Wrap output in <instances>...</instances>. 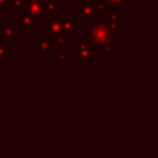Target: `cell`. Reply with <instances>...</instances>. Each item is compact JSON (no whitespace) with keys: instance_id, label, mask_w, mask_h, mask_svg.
I'll use <instances>...</instances> for the list:
<instances>
[{"instance_id":"4","label":"cell","mask_w":158,"mask_h":158,"mask_svg":"<svg viewBox=\"0 0 158 158\" xmlns=\"http://www.w3.org/2000/svg\"><path fill=\"white\" fill-rule=\"evenodd\" d=\"M43 5H44V1L42 0H28V6L26 11H28V14L33 19H40L41 12L43 11Z\"/></svg>"},{"instance_id":"2","label":"cell","mask_w":158,"mask_h":158,"mask_svg":"<svg viewBox=\"0 0 158 158\" xmlns=\"http://www.w3.org/2000/svg\"><path fill=\"white\" fill-rule=\"evenodd\" d=\"M73 56L75 58H79V60L81 62H85V63H90V60L93 58L96 57V52L90 48H83L80 46H74L73 47Z\"/></svg>"},{"instance_id":"24","label":"cell","mask_w":158,"mask_h":158,"mask_svg":"<svg viewBox=\"0 0 158 158\" xmlns=\"http://www.w3.org/2000/svg\"><path fill=\"white\" fill-rule=\"evenodd\" d=\"M11 1H12V0H11Z\"/></svg>"},{"instance_id":"14","label":"cell","mask_w":158,"mask_h":158,"mask_svg":"<svg viewBox=\"0 0 158 158\" xmlns=\"http://www.w3.org/2000/svg\"><path fill=\"white\" fill-rule=\"evenodd\" d=\"M109 6H111V5H110V2H109L107 0H101V1H98L95 9H96V11H99V12H104L105 10H107Z\"/></svg>"},{"instance_id":"23","label":"cell","mask_w":158,"mask_h":158,"mask_svg":"<svg viewBox=\"0 0 158 158\" xmlns=\"http://www.w3.org/2000/svg\"><path fill=\"white\" fill-rule=\"evenodd\" d=\"M7 1H11V0H7Z\"/></svg>"},{"instance_id":"5","label":"cell","mask_w":158,"mask_h":158,"mask_svg":"<svg viewBox=\"0 0 158 158\" xmlns=\"http://www.w3.org/2000/svg\"><path fill=\"white\" fill-rule=\"evenodd\" d=\"M62 22L63 17H57L46 23V35H58L62 32Z\"/></svg>"},{"instance_id":"13","label":"cell","mask_w":158,"mask_h":158,"mask_svg":"<svg viewBox=\"0 0 158 158\" xmlns=\"http://www.w3.org/2000/svg\"><path fill=\"white\" fill-rule=\"evenodd\" d=\"M107 27H109V31H110V33L112 36L120 33V26H118V22L117 21H110L107 23Z\"/></svg>"},{"instance_id":"15","label":"cell","mask_w":158,"mask_h":158,"mask_svg":"<svg viewBox=\"0 0 158 158\" xmlns=\"http://www.w3.org/2000/svg\"><path fill=\"white\" fill-rule=\"evenodd\" d=\"M69 58V53L67 51H63V52H58L57 53V62L58 63H65Z\"/></svg>"},{"instance_id":"3","label":"cell","mask_w":158,"mask_h":158,"mask_svg":"<svg viewBox=\"0 0 158 158\" xmlns=\"http://www.w3.org/2000/svg\"><path fill=\"white\" fill-rule=\"evenodd\" d=\"M33 49L36 52H51L52 42H51V40H47L46 33L40 35V38L33 42Z\"/></svg>"},{"instance_id":"9","label":"cell","mask_w":158,"mask_h":158,"mask_svg":"<svg viewBox=\"0 0 158 158\" xmlns=\"http://www.w3.org/2000/svg\"><path fill=\"white\" fill-rule=\"evenodd\" d=\"M17 22H19L20 25H22V26L30 28V30L35 28V19H33L30 14H23L22 16H20V17L17 19Z\"/></svg>"},{"instance_id":"1","label":"cell","mask_w":158,"mask_h":158,"mask_svg":"<svg viewBox=\"0 0 158 158\" xmlns=\"http://www.w3.org/2000/svg\"><path fill=\"white\" fill-rule=\"evenodd\" d=\"M84 41L90 46H104L106 43H112V35L109 31L107 23H90V27L85 28L84 31Z\"/></svg>"},{"instance_id":"10","label":"cell","mask_w":158,"mask_h":158,"mask_svg":"<svg viewBox=\"0 0 158 158\" xmlns=\"http://www.w3.org/2000/svg\"><path fill=\"white\" fill-rule=\"evenodd\" d=\"M62 31L68 35H74V21L72 19H63Z\"/></svg>"},{"instance_id":"17","label":"cell","mask_w":158,"mask_h":158,"mask_svg":"<svg viewBox=\"0 0 158 158\" xmlns=\"http://www.w3.org/2000/svg\"><path fill=\"white\" fill-rule=\"evenodd\" d=\"M110 2V5H123L125 1H130V0H107Z\"/></svg>"},{"instance_id":"20","label":"cell","mask_w":158,"mask_h":158,"mask_svg":"<svg viewBox=\"0 0 158 158\" xmlns=\"http://www.w3.org/2000/svg\"><path fill=\"white\" fill-rule=\"evenodd\" d=\"M6 11H7L6 5H0V12H6Z\"/></svg>"},{"instance_id":"22","label":"cell","mask_w":158,"mask_h":158,"mask_svg":"<svg viewBox=\"0 0 158 158\" xmlns=\"http://www.w3.org/2000/svg\"><path fill=\"white\" fill-rule=\"evenodd\" d=\"M0 28H1V16H0Z\"/></svg>"},{"instance_id":"16","label":"cell","mask_w":158,"mask_h":158,"mask_svg":"<svg viewBox=\"0 0 158 158\" xmlns=\"http://www.w3.org/2000/svg\"><path fill=\"white\" fill-rule=\"evenodd\" d=\"M118 16H120L118 11L109 12V15H107V17H109V20H110V21H117V20H118Z\"/></svg>"},{"instance_id":"8","label":"cell","mask_w":158,"mask_h":158,"mask_svg":"<svg viewBox=\"0 0 158 158\" xmlns=\"http://www.w3.org/2000/svg\"><path fill=\"white\" fill-rule=\"evenodd\" d=\"M28 0H12L11 1V11L12 12H23L27 10Z\"/></svg>"},{"instance_id":"18","label":"cell","mask_w":158,"mask_h":158,"mask_svg":"<svg viewBox=\"0 0 158 158\" xmlns=\"http://www.w3.org/2000/svg\"><path fill=\"white\" fill-rule=\"evenodd\" d=\"M6 53H7L6 47H5V46H0V62H1V59L6 56Z\"/></svg>"},{"instance_id":"7","label":"cell","mask_w":158,"mask_h":158,"mask_svg":"<svg viewBox=\"0 0 158 158\" xmlns=\"http://www.w3.org/2000/svg\"><path fill=\"white\" fill-rule=\"evenodd\" d=\"M1 30V33L4 35V37L9 41H17L19 40V30L12 27V23L11 22H7L5 25L4 28H0Z\"/></svg>"},{"instance_id":"6","label":"cell","mask_w":158,"mask_h":158,"mask_svg":"<svg viewBox=\"0 0 158 158\" xmlns=\"http://www.w3.org/2000/svg\"><path fill=\"white\" fill-rule=\"evenodd\" d=\"M79 14L81 17H85V19H94L95 17V14H96V9L95 6L91 5V2L89 0H86L80 7H79Z\"/></svg>"},{"instance_id":"12","label":"cell","mask_w":158,"mask_h":158,"mask_svg":"<svg viewBox=\"0 0 158 158\" xmlns=\"http://www.w3.org/2000/svg\"><path fill=\"white\" fill-rule=\"evenodd\" d=\"M43 11H46V12H54V11H57V1L56 0H49V1L44 2Z\"/></svg>"},{"instance_id":"11","label":"cell","mask_w":158,"mask_h":158,"mask_svg":"<svg viewBox=\"0 0 158 158\" xmlns=\"http://www.w3.org/2000/svg\"><path fill=\"white\" fill-rule=\"evenodd\" d=\"M56 43L59 46V47H64V46H68V43H69V36H68V33H58L57 35V41H56Z\"/></svg>"},{"instance_id":"21","label":"cell","mask_w":158,"mask_h":158,"mask_svg":"<svg viewBox=\"0 0 158 158\" xmlns=\"http://www.w3.org/2000/svg\"><path fill=\"white\" fill-rule=\"evenodd\" d=\"M7 0H0V5H6Z\"/></svg>"},{"instance_id":"19","label":"cell","mask_w":158,"mask_h":158,"mask_svg":"<svg viewBox=\"0 0 158 158\" xmlns=\"http://www.w3.org/2000/svg\"><path fill=\"white\" fill-rule=\"evenodd\" d=\"M101 47H102V51L104 52H111L112 51V43H106V44H104Z\"/></svg>"}]
</instances>
